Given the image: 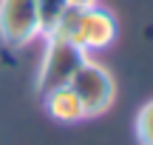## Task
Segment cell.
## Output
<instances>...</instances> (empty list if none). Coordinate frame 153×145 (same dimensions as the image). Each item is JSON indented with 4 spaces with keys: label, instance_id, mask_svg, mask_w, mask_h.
Masks as SVG:
<instances>
[{
    "label": "cell",
    "instance_id": "cell-6",
    "mask_svg": "<svg viewBox=\"0 0 153 145\" xmlns=\"http://www.w3.org/2000/svg\"><path fill=\"white\" fill-rule=\"evenodd\" d=\"M68 9V0H37V11H40V28L43 37L51 31V26L57 23V17Z\"/></svg>",
    "mask_w": 153,
    "mask_h": 145
},
{
    "label": "cell",
    "instance_id": "cell-5",
    "mask_svg": "<svg viewBox=\"0 0 153 145\" xmlns=\"http://www.w3.org/2000/svg\"><path fill=\"white\" fill-rule=\"evenodd\" d=\"M43 108L54 123H62V125H74V123H82L85 120L82 102L74 94L71 85H60V88L43 94Z\"/></svg>",
    "mask_w": 153,
    "mask_h": 145
},
{
    "label": "cell",
    "instance_id": "cell-4",
    "mask_svg": "<svg viewBox=\"0 0 153 145\" xmlns=\"http://www.w3.org/2000/svg\"><path fill=\"white\" fill-rule=\"evenodd\" d=\"M116 40V17L111 9L99 3L82 6L79 9V23H76L74 46H79L85 54L91 51H102Z\"/></svg>",
    "mask_w": 153,
    "mask_h": 145
},
{
    "label": "cell",
    "instance_id": "cell-8",
    "mask_svg": "<svg viewBox=\"0 0 153 145\" xmlns=\"http://www.w3.org/2000/svg\"><path fill=\"white\" fill-rule=\"evenodd\" d=\"M68 3H76V6H91V3H99V0H68Z\"/></svg>",
    "mask_w": 153,
    "mask_h": 145
},
{
    "label": "cell",
    "instance_id": "cell-2",
    "mask_svg": "<svg viewBox=\"0 0 153 145\" xmlns=\"http://www.w3.org/2000/svg\"><path fill=\"white\" fill-rule=\"evenodd\" d=\"M68 85H71L74 94L79 97L85 117H99V114L111 111V105H114V100H116L114 74H111L102 63L91 60V57L76 68L74 80Z\"/></svg>",
    "mask_w": 153,
    "mask_h": 145
},
{
    "label": "cell",
    "instance_id": "cell-3",
    "mask_svg": "<svg viewBox=\"0 0 153 145\" xmlns=\"http://www.w3.org/2000/svg\"><path fill=\"white\" fill-rule=\"evenodd\" d=\"M37 37H43L37 0H0V40L23 49Z\"/></svg>",
    "mask_w": 153,
    "mask_h": 145
},
{
    "label": "cell",
    "instance_id": "cell-1",
    "mask_svg": "<svg viewBox=\"0 0 153 145\" xmlns=\"http://www.w3.org/2000/svg\"><path fill=\"white\" fill-rule=\"evenodd\" d=\"M91 54L79 49V46L68 43L62 37H54V34H45V54L43 63L37 68V80H34V88L37 94H48V91L60 88V85H68L74 80L76 68L88 60Z\"/></svg>",
    "mask_w": 153,
    "mask_h": 145
},
{
    "label": "cell",
    "instance_id": "cell-7",
    "mask_svg": "<svg viewBox=\"0 0 153 145\" xmlns=\"http://www.w3.org/2000/svg\"><path fill=\"white\" fill-rule=\"evenodd\" d=\"M136 142L153 145V100H148L136 114Z\"/></svg>",
    "mask_w": 153,
    "mask_h": 145
}]
</instances>
